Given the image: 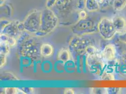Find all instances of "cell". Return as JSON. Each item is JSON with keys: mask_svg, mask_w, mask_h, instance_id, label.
<instances>
[{"mask_svg": "<svg viewBox=\"0 0 126 94\" xmlns=\"http://www.w3.org/2000/svg\"><path fill=\"white\" fill-rule=\"evenodd\" d=\"M121 88H108L106 89L107 92H110V93L118 94L121 91Z\"/></svg>", "mask_w": 126, "mask_h": 94, "instance_id": "cell-14", "label": "cell"}, {"mask_svg": "<svg viewBox=\"0 0 126 94\" xmlns=\"http://www.w3.org/2000/svg\"><path fill=\"white\" fill-rule=\"evenodd\" d=\"M70 54L68 50L63 48L61 49L58 53V58L63 62H66L70 59Z\"/></svg>", "mask_w": 126, "mask_h": 94, "instance_id": "cell-8", "label": "cell"}, {"mask_svg": "<svg viewBox=\"0 0 126 94\" xmlns=\"http://www.w3.org/2000/svg\"><path fill=\"white\" fill-rule=\"evenodd\" d=\"M6 55L4 54H0V67L3 66V65L5 64L6 62Z\"/></svg>", "mask_w": 126, "mask_h": 94, "instance_id": "cell-15", "label": "cell"}, {"mask_svg": "<svg viewBox=\"0 0 126 94\" xmlns=\"http://www.w3.org/2000/svg\"><path fill=\"white\" fill-rule=\"evenodd\" d=\"M102 57L105 60L110 61L114 60L115 57L116 50L115 47L112 44L107 45L102 52Z\"/></svg>", "mask_w": 126, "mask_h": 94, "instance_id": "cell-4", "label": "cell"}, {"mask_svg": "<svg viewBox=\"0 0 126 94\" xmlns=\"http://www.w3.org/2000/svg\"><path fill=\"white\" fill-rule=\"evenodd\" d=\"M97 1L99 3H102L105 1V0H97Z\"/></svg>", "mask_w": 126, "mask_h": 94, "instance_id": "cell-19", "label": "cell"}, {"mask_svg": "<svg viewBox=\"0 0 126 94\" xmlns=\"http://www.w3.org/2000/svg\"><path fill=\"white\" fill-rule=\"evenodd\" d=\"M0 42L5 43L10 47L14 46L16 43V40L14 38L6 34L0 35Z\"/></svg>", "mask_w": 126, "mask_h": 94, "instance_id": "cell-7", "label": "cell"}, {"mask_svg": "<svg viewBox=\"0 0 126 94\" xmlns=\"http://www.w3.org/2000/svg\"><path fill=\"white\" fill-rule=\"evenodd\" d=\"M10 47L5 43L0 42V54L7 55L9 53Z\"/></svg>", "mask_w": 126, "mask_h": 94, "instance_id": "cell-13", "label": "cell"}, {"mask_svg": "<svg viewBox=\"0 0 126 94\" xmlns=\"http://www.w3.org/2000/svg\"><path fill=\"white\" fill-rule=\"evenodd\" d=\"M112 21L116 32L122 34L126 31V19L122 16H114Z\"/></svg>", "mask_w": 126, "mask_h": 94, "instance_id": "cell-3", "label": "cell"}, {"mask_svg": "<svg viewBox=\"0 0 126 94\" xmlns=\"http://www.w3.org/2000/svg\"><path fill=\"white\" fill-rule=\"evenodd\" d=\"M54 52V49L52 46L48 44H43L40 48V52L43 57L47 58L49 57L52 55Z\"/></svg>", "mask_w": 126, "mask_h": 94, "instance_id": "cell-5", "label": "cell"}, {"mask_svg": "<svg viewBox=\"0 0 126 94\" xmlns=\"http://www.w3.org/2000/svg\"><path fill=\"white\" fill-rule=\"evenodd\" d=\"M126 6V0H114L113 7L115 11H122Z\"/></svg>", "mask_w": 126, "mask_h": 94, "instance_id": "cell-9", "label": "cell"}, {"mask_svg": "<svg viewBox=\"0 0 126 94\" xmlns=\"http://www.w3.org/2000/svg\"><path fill=\"white\" fill-rule=\"evenodd\" d=\"M114 77L113 73L107 72L106 71L103 72L101 75V78L103 80H113L115 79Z\"/></svg>", "mask_w": 126, "mask_h": 94, "instance_id": "cell-11", "label": "cell"}, {"mask_svg": "<svg viewBox=\"0 0 126 94\" xmlns=\"http://www.w3.org/2000/svg\"><path fill=\"white\" fill-rule=\"evenodd\" d=\"M101 37L105 40H110L115 35L116 31L112 20L104 17L101 19L97 26Z\"/></svg>", "mask_w": 126, "mask_h": 94, "instance_id": "cell-1", "label": "cell"}, {"mask_svg": "<svg viewBox=\"0 0 126 94\" xmlns=\"http://www.w3.org/2000/svg\"><path fill=\"white\" fill-rule=\"evenodd\" d=\"M87 13L85 12V11H81L80 13H79V17L80 18V19H84L87 17Z\"/></svg>", "mask_w": 126, "mask_h": 94, "instance_id": "cell-17", "label": "cell"}, {"mask_svg": "<svg viewBox=\"0 0 126 94\" xmlns=\"http://www.w3.org/2000/svg\"><path fill=\"white\" fill-rule=\"evenodd\" d=\"M64 93L67 94H74V91L73 89L67 88L65 89L64 91Z\"/></svg>", "mask_w": 126, "mask_h": 94, "instance_id": "cell-18", "label": "cell"}, {"mask_svg": "<svg viewBox=\"0 0 126 94\" xmlns=\"http://www.w3.org/2000/svg\"><path fill=\"white\" fill-rule=\"evenodd\" d=\"M116 64L117 72L122 75L126 76V57H124L118 61Z\"/></svg>", "mask_w": 126, "mask_h": 94, "instance_id": "cell-6", "label": "cell"}, {"mask_svg": "<svg viewBox=\"0 0 126 94\" xmlns=\"http://www.w3.org/2000/svg\"><path fill=\"white\" fill-rule=\"evenodd\" d=\"M119 38L120 41H121V42L126 43V31L125 32L121 34Z\"/></svg>", "mask_w": 126, "mask_h": 94, "instance_id": "cell-16", "label": "cell"}, {"mask_svg": "<svg viewBox=\"0 0 126 94\" xmlns=\"http://www.w3.org/2000/svg\"><path fill=\"white\" fill-rule=\"evenodd\" d=\"M87 6V9H88L89 11H97L99 8V3L97 0H89L88 5Z\"/></svg>", "mask_w": 126, "mask_h": 94, "instance_id": "cell-10", "label": "cell"}, {"mask_svg": "<svg viewBox=\"0 0 126 94\" xmlns=\"http://www.w3.org/2000/svg\"><path fill=\"white\" fill-rule=\"evenodd\" d=\"M87 64L90 71L97 75L100 74L105 64L99 55H88Z\"/></svg>", "mask_w": 126, "mask_h": 94, "instance_id": "cell-2", "label": "cell"}, {"mask_svg": "<svg viewBox=\"0 0 126 94\" xmlns=\"http://www.w3.org/2000/svg\"><path fill=\"white\" fill-rule=\"evenodd\" d=\"M86 52L88 55L94 56V55H98V49L95 47L89 45L86 48Z\"/></svg>", "mask_w": 126, "mask_h": 94, "instance_id": "cell-12", "label": "cell"}]
</instances>
